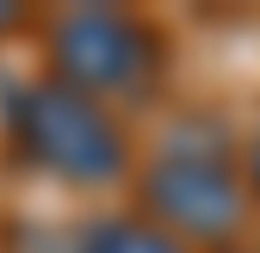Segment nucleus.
<instances>
[{"instance_id": "nucleus-4", "label": "nucleus", "mask_w": 260, "mask_h": 253, "mask_svg": "<svg viewBox=\"0 0 260 253\" xmlns=\"http://www.w3.org/2000/svg\"><path fill=\"white\" fill-rule=\"evenodd\" d=\"M75 253H180V241L161 235L155 223H143V216H106V223L81 229Z\"/></svg>"}, {"instance_id": "nucleus-6", "label": "nucleus", "mask_w": 260, "mask_h": 253, "mask_svg": "<svg viewBox=\"0 0 260 253\" xmlns=\"http://www.w3.org/2000/svg\"><path fill=\"white\" fill-rule=\"evenodd\" d=\"M19 19H25V13H19V7H7V0H0V37H7V31H13Z\"/></svg>"}, {"instance_id": "nucleus-2", "label": "nucleus", "mask_w": 260, "mask_h": 253, "mask_svg": "<svg viewBox=\"0 0 260 253\" xmlns=\"http://www.w3.org/2000/svg\"><path fill=\"white\" fill-rule=\"evenodd\" d=\"M50 56H56V80L87 93V99H124V93H149L168 44L161 31L137 13L118 7H75L50 25Z\"/></svg>"}, {"instance_id": "nucleus-3", "label": "nucleus", "mask_w": 260, "mask_h": 253, "mask_svg": "<svg viewBox=\"0 0 260 253\" xmlns=\"http://www.w3.org/2000/svg\"><path fill=\"white\" fill-rule=\"evenodd\" d=\"M143 210L161 235L186 241H230L242 229V179L223 148H161L143 167Z\"/></svg>"}, {"instance_id": "nucleus-5", "label": "nucleus", "mask_w": 260, "mask_h": 253, "mask_svg": "<svg viewBox=\"0 0 260 253\" xmlns=\"http://www.w3.org/2000/svg\"><path fill=\"white\" fill-rule=\"evenodd\" d=\"M248 179H254V192H260V136L248 142Z\"/></svg>"}, {"instance_id": "nucleus-1", "label": "nucleus", "mask_w": 260, "mask_h": 253, "mask_svg": "<svg viewBox=\"0 0 260 253\" xmlns=\"http://www.w3.org/2000/svg\"><path fill=\"white\" fill-rule=\"evenodd\" d=\"M13 136L44 167L69 185H112L130 173V136L124 123L62 80H31L13 93Z\"/></svg>"}]
</instances>
